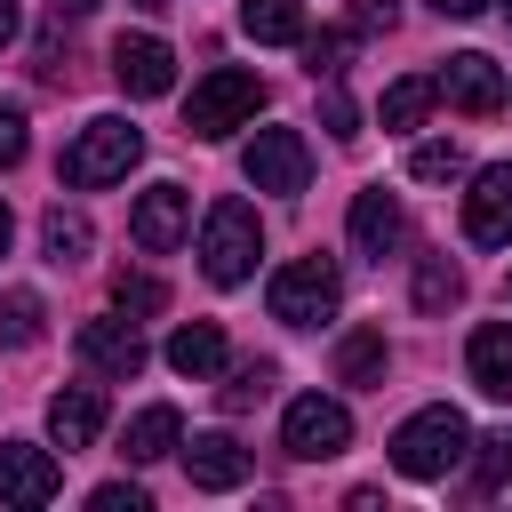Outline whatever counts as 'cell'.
<instances>
[{
    "instance_id": "cell-6",
    "label": "cell",
    "mask_w": 512,
    "mask_h": 512,
    "mask_svg": "<svg viewBox=\"0 0 512 512\" xmlns=\"http://www.w3.org/2000/svg\"><path fill=\"white\" fill-rule=\"evenodd\" d=\"M240 176H248L256 192L296 200V192H304V176H312V152H304V136H296V128H256V136H248V152H240Z\"/></svg>"
},
{
    "instance_id": "cell-37",
    "label": "cell",
    "mask_w": 512,
    "mask_h": 512,
    "mask_svg": "<svg viewBox=\"0 0 512 512\" xmlns=\"http://www.w3.org/2000/svg\"><path fill=\"white\" fill-rule=\"evenodd\" d=\"M88 8H96V0H56V16H88Z\"/></svg>"
},
{
    "instance_id": "cell-20",
    "label": "cell",
    "mask_w": 512,
    "mask_h": 512,
    "mask_svg": "<svg viewBox=\"0 0 512 512\" xmlns=\"http://www.w3.org/2000/svg\"><path fill=\"white\" fill-rule=\"evenodd\" d=\"M176 448H184V416H176L168 400H152V408L128 424V456H136V464H160V456H176Z\"/></svg>"
},
{
    "instance_id": "cell-39",
    "label": "cell",
    "mask_w": 512,
    "mask_h": 512,
    "mask_svg": "<svg viewBox=\"0 0 512 512\" xmlns=\"http://www.w3.org/2000/svg\"><path fill=\"white\" fill-rule=\"evenodd\" d=\"M504 16H512V0H504Z\"/></svg>"
},
{
    "instance_id": "cell-8",
    "label": "cell",
    "mask_w": 512,
    "mask_h": 512,
    "mask_svg": "<svg viewBox=\"0 0 512 512\" xmlns=\"http://www.w3.org/2000/svg\"><path fill=\"white\" fill-rule=\"evenodd\" d=\"M464 240L512 248V160H496V168L472 176V192H464Z\"/></svg>"
},
{
    "instance_id": "cell-13",
    "label": "cell",
    "mask_w": 512,
    "mask_h": 512,
    "mask_svg": "<svg viewBox=\"0 0 512 512\" xmlns=\"http://www.w3.org/2000/svg\"><path fill=\"white\" fill-rule=\"evenodd\" d=\"M400 240H408V216H400V200L384 192V184H368L360 200H352V248L360 256H400Z\"/></svg>"
},
{
    "instance_id": "cell-15",
    "label": "cell",
    "mask_w": 512,
    "mask_h": 512,
    "mask_svg": "<svg viewBox=\"0 0 512 512\" xmlns=\"http://www.w3.org/2000/svg\"><path fill=\"white\" fill-rule=\"evenodd\" d=\"M184 472H192V488L224 496V488H240V480H248V448H240L232 432H200V440L184 448Z\"/></svg>"
},
{
    "instance_id": "cell-32",
    "label": "cell",
    "mask_w": 512,
    "mask_h": 512,
    "mask_svg": "<svg viewBox=\"0 0 512 512\" xmlns=\"http://www.w3.org/2000/svg\"><path fill=\"white\" fill-rule=\"evenodd\" d=\"M24 144H32V136H24V112H16V104H0V168H16V160H24Z\"/></svg>"
},
{
    "instance_id": "cell-2",
    "label": "cell",
    "mask_w": 512,
    "mask_h": 512,
    "mask_svg": "<svg viewBox=\"0 0 512 512\" xmlns=\"http://www.w3.org/2000/svg\"><path fill=\"white\" fill-rule=\"evenodd\" d=\"M464 448H472V432H464L456 408H416V416L392 432V472H408V480H448V472L464 464Z\"/></svg>"
},
{
    "instance_id": "cell-5",
    "label": "cell",
    "mask_w": 512,
    "mask_h": 512,
    "mask_svg": "<svg viewBox=\"0 0 512 512\" xmlns=\"http://www.w3.org/2000/svg\"><path fill=\"white\" fill-rule=\"evenodd\" d=\"M264 112V80L256 72H240V64H224V72H208L200 88H192V104H184V128L192 136H232L240 120H256Z\"/></svg>"
},
{
    "instance_id": "cell-30",
    "label": "cell",
    "mask_w": 512,
    "mask_h": 512,
    "mask_svg": "<svg viewBox=\"0 0 512 512\" xmlns=\"http://www.w3.org/2000/svg\"><path fill=\"white\" fill-rule=\"evenodd\" d=\"M320 120H328V136H344V144H352V136H360V128H352V96H344V88H336V80H328V88H320Z\"/></svg>"
},
{
    "instance_id": "cell-36",
    "label": "cell",
    "mask_w": 512,
    "mask_h": 512,
    "mask_svg": "<svg viewBox=\"0 0 512 512\" xmlns=\"http://www.w3.org/2000/svg\"><path fill=\"white\" fill-rule=\"evenodd\" d=\"M8 240H16V216H8V200H0V256H8Z\"/></svg>"
},
{
    "instance_id": "cell-26",
    "label": "cell",
    "mask_w": 512,
    "mask_h": 512,
    "mask_svg": "<svg viewBox=\"0 0 512 512\" xmlns=\"http://www.w3.org/2000/svg\"><path fill=\"white\" fill-rule=\"evenodd\" d=\"M480 456H472V488L480 496H496V488H512V432H488V440H472Z\"/></svg>"
},
{
    "instance_id": "cell-22",
    "label": "cell",
    "mask_w": 512,
    "mask_h": 512,
    "mask_svg": "<svg viewBox=\"0 0 512 512\" xmlns=\"http://www.w3.org/2000/svg\"><path fill=\"white\" fill-rule=\"evenodd\" d=\"M440 104V80H392L384 88V104H376V120L392 128V136H408V128H424V112Z\"/></svg>"
},
{
    "instance_id": "cell-34",
    "label": "cell",
    "mask_w": 512,
    "mask_h": 512,
    "mask_svg": "<svg viewBox=\"0 0 512 512\" xmlns=\"http://www.w3.org/2000/svg\"><path fill=\"white\" fill-rule=\"evenodd\" d=\"M16 24H24V16H16V0H0V48L16 40Z\"/></svg>"
},
{
    "instance_id": "cell-7",
    "label": "cell",
    "mask_w": 512,
    "mask_h": 512,
    "mask_svg": "<svg viewBox=\"0 0 512 512\" xmlns=\"http://www.w3.org/2000/svg\"><path fill=\"white\" fill-rule=\"evenodd\" d=\"M352 440V416H344V400H320V392H304V400H288V416H280V448L288 456H336Z\"/></svg>"
},
{
    "instance_id": "cell-17",
    "label": "cell",
    "mask_w": 512,
    "mask_h": 512,
    "mask_svg": "<svg viewBox=\"0 0 512 512\" xmlns=\"http://www.w3.org/2000/svg\"><path fill=\"white\" fill-rule=\"evenodd\" d=\"M464 368H472V384H480L488 400H512V320H488V328H472V352H464Z\"/></svg>"
},
{
    "instance_id": "cell-19",
    "label": "cell",
    "mask_w": 512,
    "mask_h": 512,
    "mask_svg": "<svg viewBox=\"0 0 512 512\" xmlns=\"http://www.w3.org/2000/svg\"><path fill=\"white\" fill-rule=\"evenodd\" d=\"M168 368L192 376V384L216 376V368H224V328H216V320H184V328L168 336Z\"/></svg>"
},
{
    "instance_id": "cell-14",
    "label": "cell",
    "mask_w": 512,
    "mask_h": 512,
    "mask_svg": "<svg viewBox=\"0 0 512 512\" xmlns=\"http://www.w3.org/2000/svg\"><path fill=\"white\" fill-rule=\"evenodd\" d=\"M440 96H448L456 112H472V120H480V112H496V104H504V72H496L488 56H472V48H464V56H448V64H440Z\"/></svg>"
},
{
    "instance_id": "cell-16",
    "label": "cell",
    "mask_w": 512,
    "mask_h": 512,
    "mask_svg": "<svg viewBox=\"0 0 512 512\" xmlns=\"http://www.w3.org/2000/svg\"><path fill=\"white\" fill-rule=\"evenodd\" d=\"M96 432H104V392L96 384H72V392L48 400V440L56 448H96Z\"/></svg>"
},
{
    "instance_id": "cell-31",
    "label": "cell",
    "mask_w": 512,
    "mask_h": 512,
    "mask_svg": "<svg viewBox=\"0 0 512 512\" xmlns=\"http://www.w3.org/2000/svg\"><path fill=\"white\" fill-rule=\"evenodd\" d=\"M400 24V0H352V32H392Z\"/></svg>"
},
{
    "instance_id": "cell-3",
    "label": "cell",
    "mask_w": 512,
    "mask_h": 512,
    "mask_svg": "<svg viewBox=\"0 0 512 512\" xmlns=\"http://www.w3.org/2000/svg\"><path fill=\"white\" fill-rule=\"evenodd\" d=\"M136 152H144V136H136L120 112H104V120H88V128L64 144V184H80V192L120 184V176L136 168Z\"/></svg>"
},
{
    "instance_id": "cell-10",
    "label": "cell",
    "mask_w": 512,
    "mask_h": 512,
    "mask_svg": "<svg viewBox=\"0 0 512 512\" xmlns=\"http://www.w3.org/2000/svg\"><path fill=\"white\" fill-rule=\"evenodd\" d=\"M56 488H64V472H56L48 448L0 440V504H56Z\"/></svg>"
},
{
    "instance_id": "cell-12",
    "label": "cell",
    "mask_w": 512,
    "mask_h": 512,
    "mask_svg": "<svg viewBox=\"0 0 512 512\" xmlns=\"http://www.w3.org/2000/svg\"><path fill=\"white\" fill-rule=\"evenodd\" d=\"M80 360L96 368V376H136L144 368V336H136V320H120V312H104V320H80Z\"/></svg>"
},
{
    "instance_id": "cell-9",
    "label": "cell",
    "mask_w": 512,
    "mask_h": 512,
    "mask_svg": "<svg viewBox=\"0 0 512 512\" xmlns=\"http://www.w3.org/2000/svg\"><path fill=\"white\" fill-rule=\"evenodd\" d=\"M112 80H120L128 96H168V88H176V56H168V40H152V32H120V40H112Z\"/></svg>"
},
{
    "instance_id": "cell-35",
    "label": "cell",
    "mask_w": 512,
    "mask_h": 512,
    "mask_svg": "<svg viewBox=\"0 0 512 512\" xmlns=\"http://www.w3.org/2000/svg\"><path fill=\"white\" fill-rule=\"evenodd\" d=\"M432 8H440V16H480L488 0H432Z\"/></svg>"
},
{
    "instance_id": "cell-4",
    "label": "cell",
    "mask_w": 512,
    "mask_h": 512,
    "mask_svg": "<svg viewBox=\"0 0 512 512\" xmlns=\"http://www.w3.org/2000/svg\"><path fill=\"white\" fill-rule=\"evenodd\" d=\"M336 296H344V280H336L328 256H296V264H280L272 288H264V304H272L280 328H320V320L336 312Z\"/></svg>"
},
{
    "instance_id": "cell-27",
    "label": "cell",
    "mask_w": 512,
    "mask_h": 512,
    "mask_svg": "<svg viewBox=\"0 0 512 512\" xmlns=\"http://www.w3.org/2000/svg\"><path fill=\"white\" fill-rule=\"evenodd\" d=\"M408 176L448 184V176H464V152H456V144H416V152H408Z\"/></svg>"
},
{
    "instance_id": "cell-11",
    "label": "cell",
    "mask_w": 512,
    "mask_h": 512,
    "mask_svg": "<svg viewBox=\"0 0 512 512\" xmlns=\"http://www.w3.org/2000/svg\"><path fill=\"white\" fill-rule=\"evenodd\" d=\"M184 224H192V192H184V184H152V192L136 200V216H128V232H136L144 256H168V248L184 240Z\"/></svg>"
},
{
    "instance_id": "cell-29",
    "label": "cell",
    "mask_w": 512,
    "mask_h": 512,
    "mask_svg": "<svg viewBox=\"0 0 512 512\" xmlns=\"http://www.w3.org/2000/svg\"><path fill=\"white\" fill-rule=\"evenodd\" d=\"M272 392V360H248L232 384H224V408H248V400H264Z\"/></svg>"
},
{
    "instance_id": "cell-1",
    "label": "cell",
    "mask_w": 512,
    "mask_h": 512,
    "mask_svg": "<svg viewBox=\"0 0 512 512\" xmlns=\"http://www.w3.org/2000/svg\"><path fill=\"white\" fill-rule=\"evenodd\" d=\"M256 256H264L256 208H248V200H216V208L200 216V272H208L216 288H240V280L256 272Z\"/></svg>"
},
{
    "instance_id": "cell-21",
    "label": "cell",
    "mask_w": 512,
    "mask_h": 512,
    "mask_svg": "<svg viewBox=\"0 0 512 512\" xmlns=\"http://www.w3.org/2000/svg\"><path fill=\"white\" fill-rule=\"evenodd\" d=\"M240 32L264 48H288V40H304V8L296 0H240Z\"/></svg>"
},
{
    "instance_id": "cell-23",
    "label": "cell",
    "mask_w": 512,
    "mask_h": 512,
    "mask_svg": "<svg viewBox=\"0 0 512 512\" xmlns=\"http://www.w3.org/2000/svg\"><path fill=\"white\" fill-rule=\"evenodd\" d=\"M40 240H48V256H56V264H80L96 232H88V216H80V208H64V200H56V208L40 216Z\"/></svg>"
},
{
    "instance_id": "cell-18",
    "label": "cell",
    "mask_w": 512,
    "mask_h": 512,
    "mask_svg": "<svg viewBox=\"0 0 512 512\" xmlns=\"http://www.w3.org/2000/svg\"><path fill=\"white\" fill-rule=\"evenodd\" d=\"M384 368H392V344H384V328H352V336L336 344V384H352V392H376V384H384Z\"/></svg>"
},
{
    "instance_id": "cell-38",
    "label": "cell",
    "mask_w": 512,
    "mask_h": 512,
    "mask_svg": "<svg viewBox=\"0 0 512 512\" xmlns=\"http://www.w3.org/2000/svg\"><path fill=\"white\" fill-rule=\"evenodd\" d=\"M136 8H168V0H136Z\"/></svg>"
},
{
    "instance_id": "cell-33",
    "label": "cell",
    "mask_w": 512,
    "mask_h": 512,
    "mask_svg": "<svg viewBox=\"0 0 512 512\" xmlns=\"http://www.w3.org/2000/svg\"><path fill=\"white\" fill-rule=\"evenodd\" d=\"M88 504H96V512H144V488H128V480H104Z\"/></svg>"
},
{
    "instance_id": "cell-25",
    "label": "cell",
    "mask_w": 512,
    "mask_h": 512,
    "mask_svg": "<svg viewBox=\"0 0 512 512\" xmlns=\"http://www.w3.org/2000/svg\"><path fill=\"white\" fill-rule=\"evenodd\" d=\"M456 296H464V272H456L448 256H424V264H416V304H424V312H448Z\"/></svg>"
},
{
    "instance_id": "cell-28",
    "label": "cell",
    "mask_w": 512,
    "mask_h": 512,
    "mask_svg": "<svg viewBox=\"0 0 512 512\" xmlns=\"http://www.w3.org/2000/svg\"><path fill=\"white\" fill-rule=\"evenodd\" d=\"M112 304H120V312H160L168 288H160L152 272H120V280H112Z\"/></svg>"
},
{
    "instance_id": "cell-24",
    "label": "cell",
    "mask_w": 512,
    "mask_h": 512,
    "mask_svg": "<svg viewBox=\"0 0 512 512\" xmlns=\"http://www.w3.org/2000/svg\"><path fill=\"white\" fill-rule=\"evenodd\" d=\"M40 320H48V304L32 288H8L0 296V344H40Z\"/></svg>"
}]
</instances>
